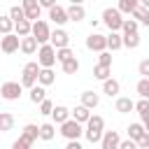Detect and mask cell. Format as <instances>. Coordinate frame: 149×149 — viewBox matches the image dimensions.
I'll return each instance as SVG.
<instances>
[{
  "mask_svg": "<svg viewBox=\"0 0 149 149\" xmlns=\"http://www.w3.org/2000/svg\"><path fill=\"white\" fill-rule=\"evenodd\" d=\"M65 16H68V21H81L84 16H86V9L81 7V5H70L68 9H65Z\"/></svg>",
  "mask_w": 149,
  "mask_h": 149,
  "instance_id": "cell-19",
  "label": "cell"
},
{
  "mask_svg": "<svg viewBox=\"0 0 149 149\" xmlns=\"http://www.w3.org/2000/svg\"><path fill=\"white\" fill-rule=\"evenodd\" d=\"M14 30V23H12V19L5 14V16H0V35H9Z\"/></svg>",
  "mask_w": 149,
  "mask_h": 149,
  "instance_id": "cell-36",
  "label": "cell"
},
{
  "mask_svg": "<svg viewBox=\"0 0 149 149\" xmlns=\"http://www.w3.org/2000/svg\"><path fill=\"white\" fill-rule=\"evenodd\" d=\"M37 5H40L42 9H44V7L49 9V7H54V5H56V0H37Z\"/></svg>",
  "mask_w": 149,
  "mask_h": 149,
  "instance_id": "cell-47",
  "label": "cell"
},
{
  "mask_svg": "<svg viewBox=\"0 0 149 149\" xmlns=\"http://www.w3.org/2000/svg\"><path fill=\"white\" fill-rule=\"evenodd\" d=\"M114 107H116V112H121V114H128V112H133V107H135V100H130V98L121 95V98H116Z\"/></svg>",
  "mask_w": 149,
  "mask_h": 149,
  "instance_id": "cell-23",
  "label": "cell"
},
{
  "mask_svg": "<svg viewBox=\"0 0 149 149\" xmlns=\"http://www.w3.org/2000/svg\"><path fill=\"white\" fill-rule=\"evenodd\" d=\"M105 47H107L109 51L121 49V33H109V35H105Z\"/></svg>",
  "mask_w": 149,
  "mask_h": 149,
  "instance_id": "cell-25",
  "label": "cell"
},
{
  "mask_svg": "<svg viewBox=\"0 0 149 149\" xmlns=\"http://www.w3.org/2000/svg\"><path fill=\"white\" fill-rule=\"evenodd\" d=\"M33 144H35V142H30V140H26L23 135H19V140L12 142V149H33Z\"/></svg>",
  "mask_w": 149,
  "mask_h": 149,
  "instance_id": "cell-40",
  "label": "cell"
},
{
  "mask_svg": "<svg viewBox=\"0 0 149 149\" xmlns=\"http://www.w3.org/2000/svg\"><path fill=\"white\" fill-rule=\"evenodd\" d=\"M7 16L12 19V23H16V21H23V19H26V14H23L21 5H14V7L9 9V14H7Z\"/></svg>",
  "mask_w": 149,
  "mask_h": 149,
  "instance_id": "cell-37",
  "label": "cell"
},
{
  "mask_svg": "<svg viewBox=\"0 0 149 149\" xmlns=\"http://www.w3.org/2000/svg\"><path fill=\"white\" fill-rule=\"evenodd\" d=\"M119 133L116 130H102V137H100V149H119Z\"/></svg>",
  "mask_w": 149,
  "mask_h": 149,
  "instance_id": "cell-11",
  "label": "cell"
},
{
  "mask_svg": "<svg viewBox=\"0 0 149 149\" xmlns=\"http://www.w3.org/2000/svg\"><path fill=\"white\" fill-rule=\"evenodd\" d=\"M49 44H51L54 49H63V47L70 44V35H68L63 28H56V30H51V35H49Z\"/></svg>",
  "mask_w": 149,
  "mask_h": 149,
  "instance_id": "cell-8",
  "label": "cell"
},
{
  "mask_svg": "<svg viewBox=\"0 0 149 149\" xmlns=\"http://www.w3.org/2000/svg\"><path fill=\"white\" fill-rule=\"evenodd\" d=\"M21 84L19 81H5L2 86H0V95L5 98V100H19L21 98Z\"/></svg>",
  "mask_w": 149,
  "mask_h": 149,
  "instance_id": "cell-7",
  "label": "cell"
},
{
  "mask_svg": "<svg viewBox=\"0 0 149 149\" xmlns=\"http://www.w3.org/2000/svg\"><path fill=\"white\" fill-rule=\"evenodd\" d=\"M61 68H63V72H65V74H77V72H79V61L72 56V58L63 61V63H61Z\"/></svg>",
  "mask_w": 149,
  "mask_h": 149,
  "instance_id": "cell-29",
  "label": "cell"
},
{
  "mask_svg": "<svg viewBox=\"0 0 149 149\" xmlns=\"http://www.w3.org/2000/svg\"><path fill=\"white\" fill-rule=\"evenodd\" d=\"M72 56H74V51H72L70 47L56 49V61H58V63H63V61H68V58H72Z\"/></svg>",
  "mask_w": 149,
  "mask_h": 149,
  "instance_id": "cell-39",
  "label": "cell"
},
{
  "mask_svg": "<svg viewBox=\"0 0 149 149\" xmlns=\"http://www.w3.org/2000/svg\"><path fill=\"white\" fill-rule=\"evenodd\" d=\"M21 9H23V14H26V19H28L30 23L37 21L40 14H42V7L37 5V0H23V2H21Z\"/></svg>",
  "mask_w": 149,
  "mask_h": 149,
  "instance_id": "cell-9",
  "label": "cell"
},
{
  "mask_svg": "<svg viewBox=\"0 0 149 149\" xmlns=\"http://www.w3.org/2000/svg\"><path fill=\"white\" fill-rule=\"evenodd\" d=\"M102 130H105V119H102V116H98V114H91V116H88V121H86V130H84L86 140H88L91 144L100 142Z\"/></svg>",
  "mask_w": 149,
  "mask_h": 149,
  "instance_id": "cell-1",
  "label": "cell"
},
{
  "mask_svg": "<svg viewBox=\"0 0 149 149\" xmlns=\"http://www.w3.org/2000/svg\"><path fill=\"white\" fill-rule=\"evenodd\" d=\"M19 40H21V37H16L14 33L2 35V37H0V51H2V54H14V51H19Z\"/></svg>",
  "mask_w": 149,
  "mask_h": 149,
  "instance_id": "cell-10",
  "label": "cell"
},
{
  "mask_svg": "<svg viewBox=\"0 0 149 149\" xmlns=\"http://www.w3.org/2000/svg\"><path fill=\"white\" fill-rule=\"evenodd\" d=\"M137 95L140 98H149V77H142L137 81Z\"/></svg>",
  "mask_w": 149,
  "mask_h": 149,
  "instance_id": "cell-38",
  "label": "cell"
},
{
  "mask_svg": "<svg viewBox=\"0 0 149 149\" xmlns=\"http://www.w3.org/2000/svg\"><path fill=\"white\" fill-rule=\"evenodd\" d=\"M65 149H84V147L79 144V140H68V144H65Z\"/></svg>",
  "mask_w": 149,
  "mask_h": 149,
  "instance_id": "cell-46",
  "label": "cell"
},
{
  "mask_svg": "<svg viewBox=\"0 0 149 149\" xmlns=\"http://www.w3.org/2000/svg\"><path fill=\"white\" fill-rule=\"evenodd\" d=\"M37 65L40 68H54L56 65V49L49 42L40 44V49H37Z\"/></svg>",
  "mask_w": 149,
  "mask_h": 149,
  "instance_id": "cell-3",
  "label": "cell"
},
{
  "mask_svg": "<svg viewBox=\"0 0 149 149\" xmlns=\"http://www.w3.org/2000/svg\"><path fill=\"white\" fill-rule=\"evenodd\" d=\"M130 16H133V21H135V23H149V7L137 5V7L130 12Z\"/></svg>",
  "mask_w": 149,
  "mask_h": 149,
  "instance_id": "cell-22",
  "label": "cell"
},
{
  "mask_svg": "<svg viewBox=\"0 0 149 149\" xmlns=\"http://www.w3.org/2000/svg\"><path fill=\"white\" fill-rule=\"evenodd\" d=\"M54 81H56L54 70H51V68H40V72H37V84H40V86H51Z\"/></svg>",
  "mask_w": 149,
  "mask_h": 149,
  "instance_id": "cell-17",
  "label": "cell"
},
{
  "mask_svg": "<svg viewBox=\"0 0 149 149\" xmlns=\"http://www.w3.org/2000/svg\"><path fill=\"white\" fill-rule=\"evenodd\" d=\"M21 135H23L26 140H30V142H35V140L40 137V128H37L35 123H26V126H23V133H21Z\"/></svg>",
  "mask_w": 149,
  "mask_h": 149,
  "instance_id": "cell-32",
  "label": "cell"
},
{
  "mask_svg": "<svg viewBox=\"0 0 149 149\" xmlns=\"http://www.w3.org/2000/svg\"><path fill=\"white\" fill-rule=\"evenodd\" d=\"M133 109H137V114H140V123L144 126V128H149V100L147 98H140V102H135V107Z\"/></svg>",
  "mask_w": 149,
  "mask_h": 149,
  "instance_id": "cell-13",
  "label": "cell"
},
{
  "mask_svg": "<svg viewBox=\"0 0 149 149\" xmlns=\"http://www.w3.org/2000/svg\"><path fill=\"white\" fill-rule=\"evenodd\" d=\"M109 72H112V68H107V65H95V68H93V77L100 79V81L109 79Z\"/></svg>",
  "mask_w": 149,
  "mask_h": 149,
  "instance_id": "cell-34",
  "label": "cell"
},
{
  "mask_svg": "<svg viewBox=\"0 0 149 149\" xmlns=\"http://www.w3.org/2000/svg\"><path fill=\"white\" fill-rule=\"evenodd\" d=\"M40 128V140H44V142H49V140H54V135H56V126L54 123H42V126H37Z\"/></svg>",
  "mask_w": 149,
  "mask_h": 149,
  "instance_id": "cell-26",
  "label": "cell"
},
{
  "mask_svg": "<svg viewBox=\"0 0 149 149\" xmlns=\"http://www.w3.org/2000/svg\"><path fill=\"white\" fill-rule=\"evenodd\" d=\"M61 135H63L65 140H79V137L84 135V128H81V123L68 119V121L61 123Z\"/></svg>",
  "mask_w": 149,
  "mask_h": 149,
  "instance_id": "cell-6",
  "label": "cell"
},
{
  "mask_svg": "<svg viewBox=\"0 0 149 149\" xmlns=\"http://www.w3.org/2000/svg\"><path fill=\"white\" fill-rule=\"evenodd\" d=\"M102 23L109 28V33H119L121 30V23H123V14L116 7H107L102 12Z\"/></svg>",
  "mask_w": 149,
  "mask_h": 149,
  "instance_id": "cell-2",
  "label": "cell"
},
{
  "mask_svg": "<svg viewBox=\"0 0 149 149\" xmlns=\"http://www.w3.org/2000/svg\"><path fill=\"white\" fill-rule=\"evenodd\" d=\"M126 130H128V140H133V142H135L137 137H142V135L147 133V128H144L142 123H130V126H128Z\"/></svg>",
  "mask_w": 149,
  "mask_h": 149,
  "instance_id": "cell-31",
  "label": "cell"
},
{
  "mask_svg": "<svg viewBox=\"0 0 149 149\" xmlns=\"http://www.w3.org/2000/svg\"><path fill=\"white\" fill-rule=\"evenodd\" d=\"M30 35L35 37L37 44H47V42H49V35H51V28H49L47 21L37 19V21H33V26H30Z\"/></svg>",
  "mask_w": 149,
  "mask_h": 149,
  "instance_id": "cell-5",
  "label": "cell"
},
{
  "mask_svg": "<svg viewBox=\"0 0 149 149\" xmlns=\"http://www.w3.org/2000/svg\"><path fill=\"white\" fill-rule=\"evenodd\" d=\"M86 49H91V51H107V47H105V35H100V33H91L88 37H86Z\"/></svg>",
  "mask_w": 149,
  "mask_h": 149,
  "instance_id": "cell-12",
  "label": "cell"
},
{
  "mask_svg": "<svg viewBox=\"0 0 149 149\" xmlns=\"http://www.w3.org/2000/svg\"><path fill=\"white\" fill-rule=\"evenodd\" d=\"M121 47H126V49H137V47H140V33L121 35Z\"/></svg>",
  "mask_w": 149,
  "mask_h": 149,
  "instance_id": "cell-28",
  "label": "cell"
},
{
  "mask_svg": "<svg viewBox=\"0 0 149 149\" xmlns=\"http://www.w3.org/2000/svg\"><path fill=\"white\" fill-rule=\"evenodd\" d=\"M12 128H14V114L12 112H0V130L9 133Z\"/></svg>",
  "mask_w": 149,
  "mask_h": 149,
  "instance_id": "cell-27",
  "label": "cell"
},
{
  "mask_svg": "<svg viewBox=\"0 0 149 149\" xmlns=\"http://www.w3.org/2000/svg\"><path fill=\"white\" fill-rule=\"evenodd\" d=\"M119 149H137V144L133 140H121L119 142Z\"/></svg>",
  "mask_w": 149,
  "mask_h": 149,
  "instance_id": "cell-45",
  "label": "cell"
},
{
  "mask_svg": "<svg viewBox=\"0 0 149 149\" xmlns=\"http://www.w3.org/2000/svg\"><path fill=\"white\" fill-rule=\"evenodd\" d=\"M137 5H140L137 0H119V7H116V9H119L121 14H130Z\"/></svg>",
  "mask_w": 149,
  "mask_h": 149,
  "instance_id": "cell-35",
  "label": "cell"
},
{
  "mask_svg": "<svg viewBox=\"0 0 149 149\" xmlns=\"http://www.w3.org/2000/svg\"><path fill=\"white\" fill-rule=\"evenodd\" d=\"M98 105H100V95H98L95 91H84V93H81V107L93 109V107H98Z\"/></svg>",
  "mask_w": 149,
  "mask_h": 149,
  "instance_id": "cell-18",
  "label": "cell"
},
{
  "mask_svg": "<svg viewBox=\"0 0 149 149\" xmlns=\"http://www.w3.org/2000/svg\"><path fill=\"white\" fill-rule=\"evenodd\" d=\"M135 144H137V149H147V147H149V130H147L142 137H137Z\"/></svg>",
  "mask_w": 149,
  "mask_h": 149,
  "instance_id": "cell-43",
  "label": "cell"
},
{
  "mask_svg": "<svg viewBox=\"0 0 149 149\" xmlns=\"http://www.w3.org/2000/svg\"><path fill=\"white\" fill-rule=\"evenodd\" d=\"M119 91H121V84H119L116 79H112V77H109V79H105V81H102V93H105V95L116 98V95H119Z\"/></svg>",
  "mask_w": 149,
  "mask_h": 149,
  "instance_id": "cell-20",
  "label": "cell"
},
{
  "mask_svg": "<svg viewBox=\"0 0 149 149\" xmlns=\"http://www.w3.org/2000/svg\"><path fill=\"white\" fill-rule=\"evenodd\" d=\"M30 26H33V23H30L28 19H23V21H16L12 33H14L16 37H28V35H30Z\"/></svg>",
  "mask_w": 149,
  "mask_h": 149,
  "instance_id": "cell-24",
  "label": "cell"
},
{
  "mask_svg": "<svg viewBox=\"0 0 149 149\" xmlns=\"http://www.w3.org/2000/svg\"><path fill=\"white\" fill-rule=\"evenodd\" d=\"M37 47H40V44L35 42V37H33V35H28V37H21V40H19V49H21L26 56L35 54V51H37Z\"/></svg>",
  "mask_w": 149,
  "mask_h": 149,
  "instance_id": "cell-16",
  "label": "cell"
},
{
  "mask_svg": "<svg viewBox=\"0 0 149 149\" xmlns=\"http://www.w3.org/2000/svg\"><path fill=\"white\" fill-rule=\"evenodd\" d=\"M51 109H54V102H51L49 98H44V100L40 102V114H44V116H49V114H51Z\"/></svg>",
  "mask_w": 149,
  "mask_h": 149,
  "instance_id": "cell-42",
  "label": "cell"
},
{
  "mask_svg": "<svg viewBox=\"0 0 149 149\" xmlns=\"http://www.w3.org/2000/svg\"><path fill=\"white\" fill-rule=\"evenodd\" d=\"M88 116H91V109H86V107H81V105H77L74 109H70V119L77 121V123H86Z\"/></svg>",
  "mask_w": 149,
  "mask_h": 149,
  "instance_id": "cell-21",
  "label": "cell"
},
{
  "mask_svg": "<svg viewBox=\"0 0 149 149\" xmlns=\"http://www.w3.org/2000/svg\"><path fill=\"white\" fill-rule=\"evenodd\" d=\"M137 30H140V23H135L133 19H123L119 33H123V35H133V33H137Z\"/></svg>",
  "mask_w": 149,
  "mask_h": 149,
  "instance_id": "cell-33",
  "label": "cell"
},
{
  "mask_svg": "<svg viewBox=\"0 0 149 149\" xmlns=\"http://www.w3.org/2000/svg\"><path fill=\"white\" fill-rule=\"evenodd\" d=\"M98 65L112 68V54H109V51H100V54H98Z\"/></svg>",
  "mask_w": 149,
  "mask_h": 149,
  "instance_id": "cell-41",
  "label": "cell"
},
{
  "mask_svg": "<svg viewBox=\"0 0 149 149\" xmlns=\"http://www.w3.org/2000/svg\"><path fill=\"white\" fill-rule=\"evenodd\" d=\"M49 19H51L56 26H63V23H68L65 7H61V5H54V7H49Z\"/></svg>",
  "mask_w": 149,
  "mask_h": 149,
  "instance_id": "cell-14",
  "label": "cell"
},
{
  "mask_svg": "<svg viewBox=\"0 0 149 149\" xmlns=\"http://www.w3.org/2000/svg\"><path fill=\"white\" fill-rule=\"evenodd\" d=\"M51 119H54V126L58 123H63V121H68L70 119V109L65 107V105H54V109H51Z\"/></svg>",
  "mask_w": 149,
  "mask_h": 149,
  "instance_id": "cell-15",
  "label": "cell"
},
{
  "mask_svg": "<svg viewBox=\"0 0 149 149\" xmlns=\"http://www.w3.org/2000/svg\"><path fill=\"white\" fill-rule=\"evenodd\" d=\"M37 72H40V65L33 61V63H26L23 65V72H21V88H33L37 84Z\"/></svg>",
  "mask_w": 149,
  "mask_h": 149,
  "instance_id": "cell-4",
  "label": "cell"
},
{
  "mask_svg": "<svg viewBox=\"0 0 149 149\" xmlns=\"http://www.w3.org/2000/svg\"><path fill=\"white\" fill-rule=\"evenodd\" d=\"M47 98V91H44V86H40V84H35L33 88H30V102H35V105H40L42 100Z\"/></svg>",
  "mask_w": 149,
  "mask_h": 149,
  "instance_id": "cell-30",
  "label": "cell"
},
{
  "mask_svg": "<svg viewBox=\"0 0 149 149\" xmlns=\"http://www.w3.org/2000/svg\"><path fill=\"white\" fill-rule=\"evenodd\" d=\"M84 0H70V5H81Z\"/></svg>",
  "mask_w": 149,
  "mask_h": 149,
  "instance_id": "cell-48",
  "label": "cell"
},
{
  "mask_svg": "<svg viewBox=\"0 0 149 149\" xmlns=\"http://www.w3.org/2000/svg\"><path fill=\"white\" fill-rule=\"evenodd\" d=\"M140 74H142V77H149V58H144V61L140 63Z\"/></svg>",
  "mask_w": 149,
  "mask_h": 149,
  "instance_id": "cell-44",
  "label": "cell"
}]
</instances>
